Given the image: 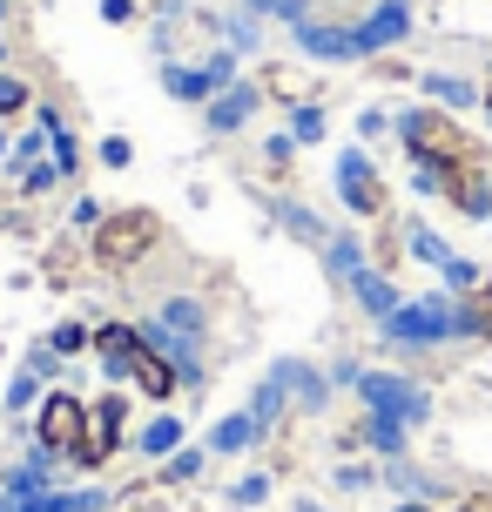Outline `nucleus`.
I'll list each match as a JSON object with an SVG mask.
<instances>
[{"mask_svg": "<svg viewBox=\"0 0 492 512\" xmlns=\"http://www.w3.org/2000/svg\"><path fill=\"white\" fill-rule=\"evenodd\" d=\"M250 108H257V88H230L223 102L209 108V128H236L243 115H250Z\"/></svg>", "mask_w": 492, "mask_h": 512, "instance_id": "2eb2a0df", "label": "nucleus"}, {"mask_svg": "<svg viewBox=\"0 0 492 512\" xmlns=\"http://www.w3.org/2000/svg\"><path fill=\"white\" fill-rule=\"evenodd\" d=\"M122 371H129L135 378V391H149V398H176V364L162 358V351H149V344H142V337H135L129 344V358H122Z\"/></svg>", "mask_w": 492, "mask_h": 512, "instance_id": "1a4fd4ad", "label": "nucleus"}, {"mask_svg": "<svg viewBox=\"0 0 492 512\" xmlns=\"http://www.w3.org/2000/svg\"><path fill=\"white\" fill-rule=\"evenodd\" d=\"M115 432H122V405L108 398L102 411H88V432H81V445H75V465H108L115 459Z\"/></svg>", "mask_w": 492, "mask_h": 512, "instance_id": "9d476101", "label": "nucleus"}, {"mask_svg": "<svg viewBox=\"0 0 492 512\" xmlns=\"http://www.w3.org/2000/svg\"><path fill=\"white\" fill-rule=\"evenodd\" d=\"M337 486H344V492H358V486H371V465H344V472H337Z\"/></svg>", "mask_w": 492, "mask_h": 512, "instance_id": "412c9836", "label": "nucleus"}, {"mask_svg": "<svg viewBox=\"0 0 492 512\" xmlns=\"http://www.w3.org/2000/svg\"><path fill=\"white\" fill-rule=\"evenodd\" d=\"M351 41H358V61H378V54H391L398 41H412V0H378V7L351 27Z\"/></svg>", "mask_w": 492, "mask_h": 512, "instance_id": "423d86ee", "label": "nucleus"}, {"mask_svg": "<svg viewBox=\"0 0 492 512\" xmlns=\"http://www.w3.org/2000/svg\"><path fill=\"white\" fill-rule=\"evenodd\" d=\"M418 88H425V102L452 108V115H472V108H479V81H472V75H452V68H425V75H418Z\"/></svg>", "mask_w": 492, "mask_h": 512, "instance_id": "9b49d317", "label": "nucleus"}, {"mask_svg": "<svg viewBox=\"0 0 492 512\" xmlns=\"http://www.w3.org/2000/svg\"><path fill=\"white\" fill-rule=\"evenodd\" d=\"M81 432H88V411H81V398L54 391L48 405H41V452H68V459H75Z\"/></svg>", "mask_w": 492, "mask_h": 512, "instance_id": "6e6552de", "label": "nucleus"}, {"mask_svg": "<svg viewBox=\"0 0 492 512\" xmlns=\"http://www.w3.org/2000/svg\"><path fill=\"white\" fill-rule=\"evenodd\" d=\"M351 297H358L364 317H378V324H385L391 310L405 304V297H398V283H391V270H378V263H364L358 277H351Z\"/></svg>", "mask_w": 492, "mask_h": 512, "instance_id": "f8f14e48", "label": "nucleus"}, {"mask_svg": "<svg viewBox=\"0 0 492 512\" xmlns=\"http://www.w3.org/2000/svg\"><path fill=\"white\" fill-rule=\"evenodd\" d=\"M156 236H162V223L149 216V209H115V216L95 223V263L129 270V263H142V256L156 250Z\"/></svg>", "mask_w": 492, "mask_h": 512, "instance_id": "20e7f679", "label": "nucleus"}, {"mask_svg": "<svg viewBox=\"0 0 492 512\" xmlns=\"http://www.w3.org/2000/svg\"><path fill=\"white\" fill-rule=\"evenodd\" d=\"M358 135H364V142L391 135V115H385V108H364V115H358Z\"/></svg>", "mask_w": 492, "mask_h": 512, "instance_id": "6ab92c4d", "label": "nucleus"}, {"mask_svg": "<svg viewBox=\"0 0 492 512\" xmlns=\"http://www.w3.org/2000/svg\"><path fill=\"white\" fill-rule=\"evenodd\" d=\"M358 398H364V411L398 418L405 432H418V425L432 418V391H425L418 378H405V371H364V378H358Z\"/></svg>", "mask_w": 492, "mask_h": 512, "instance_id": "7ed1b4c3", "label": "nucleus"}, {"mask_svg": "<svg viewBox=\"0 0 492 512\" xmlns=\"http://www.w3.org/2000/svg\"><path fill=\"white\" fill-rule=\"evenodd\" d=\"M250 438H257V418H230V425L216 432V452H243Z\"/></svg>", "mask_w": 492, "mask_h": 512, "instance_id": "f3484780", "label": "nucleus"}, {"mask_svg": "<svg viewBox=\"0 0 492 512\" xmlns=\"http://www.w3.org/2000/svg\"><path fill=\"white\" fill-rule=\"evenodd\" d=\"M405 250H412L418 263H432V270H445V263L459 256V250H452V243H445L439 230H432V223H418V216H412V223H405Z\"/></svg>", "mask_w": 492, "mask_h": 512, "instance_id": "ddd939ff", "label": "nucleus"}, {"mask_svg": "<svg viewBox=\"0 0 492 512\" xmlns=\"http://www.w3.org/2000/svg\"><path fill=\"white\" fill-rule=\"evenodd\" d=\"M378 331H385L391 351H445V344H472V331H466V297H452V290L405 297V304L391 310Z\"/></svg>", "mask_w": 492, "mask_h": 512, "instance_id": "f03ea898", "label": "nucleus"}, {"mask_svg": "<svg viewBox=\"0 0 492 512\" xmlns=\"http://www.w3.org/2000/svg\"><path fill=\"white\" fill-rule=\"evenodd\" d=\"M439 277H445V290H452V297H472V290L486 283V263H472V256H452Z\"/></svg>", "mask_w": 492, "mask_h": 512, "instance_id": "4468645a", "label": "nucleus"}, {"mask_svg": "<svg viewBox=\"0 0 492 512\" xmlns=\"http://www.w3.org/2000/svg\"><path fill=\"white\" fill-rule=\"evenodd\" d=\"M391 128H398V142H405V155H412V169H472V162H492L486 142L472 135L452 108L439 102H418V108H398L391 115Z\"/></svg>", "mask_w": 492, "mask_h": 512, "instance_id": "f257e3e1", "label": "nucleus"}, {"mask_svg": "<svg viewBox=\"0 0 492 512\" xmlns=\"http://www.w3.org/2000/svg\"><path fill=\"white\" fill-rule=\"evenodd\" d=\"M304 512H324V506H304Z\"/></svg>", "mask_w": 492, "mask_h": 512, "instance_id": "b1692460", "label": "nucleus"}, {"mask_svg": "<svg viewBox=\"0 0 492 512\" xmlns=\"http://www.w3.org/2000/svg\"><path fill=\"white\" fill-rule=\"evenodd\" d=\"M176 438H182V425H176V418H162V425H149V432H142V452H169Z\"/></svg>", "mask_w": 492, "mask_h": 512, "instance_id": "a211bd4d", "label": "nucleus"}, {"mask_svg": "<svg viewBox=\"0 0 492 512\" xmlns=\"http://www.w3.org/2000/svg\"><path fill=\"white\" fill-rule=\"evenodd\" d=\"M479 122L492 128V68H486V81H479Z\"/></svg>", "mask_w": 492, "mask_h": 512, "instance_id": "4be33fe9", "label": "nucleus"}, {"mask_svg": "<svg viewBox=\"0 0 492 512\" xmlns=\"http://www.w3.org/2000/svg\"><path fill=\"white\" fill-rule=\"evenodd\" d=\"M290 142H324V108H317V102L290 108Z\"/></svg>", "mask_w": 492, "mask_h": 512, "instance_id": "dca6fc26", "label": "nucleus"}, {"mask_svg": "<svg viewBox=\"0 0 492 512\" xmlns=\"http://www.w3.org/2000/svg\"><path fill=\"white\" fill-rule=\"evenodd\" d=\"M337 203L351 209V216H364V223H385L391 216V182L378 176V162L364 149L337 155Z\"/></svg>", "mask_w": 492, "mask_h": 512, "instance_id": "39448f33", "label": "nucleus"}, {"mask_svg": "<svg viewBox=\"0 0 492 512\" xmlns=\"http://www.w3.org/2000/svg\"><path fill=\"white\" fill-rule=\"evenodd\" d=\"M452 216H466V223H486L492 216V162H472V169H452L445 176V196H439Z\"/></svg>", "mask_w": 492, "mask_h": 512, "instance_id": "0eeeda50", "label": "nucleus"}, {"mask_svg": "<svg viewBox=\"0 0 492 512\" xmlns=\"http://www.w3.org/2000/svg\"><path fill=\"white\" fill-rule=\"evenodd\" d=\"M14 108H27V88L21 81H0V115H14Z\"/></svg>", "mask_w": 492, "mask_h": 512, "instance_id": "aec40b11", "label": "nucleus"}, {"mask_svg": "<svg viewBox=\"0 0 492 512\" xmlns=\"http://www.w3.org/2000/svg\"><path fill=\"white\" fill-rule=\"evenodd\" d=\"M391 512H445V506H439V499H398Z\"/></svg>", "mask_w": 492, "mask_h": 512, "instance_id": "5701e85b", "label": "nucleus"}]
</instances>
